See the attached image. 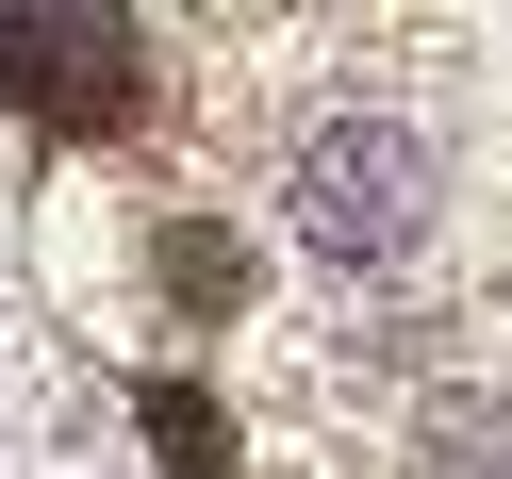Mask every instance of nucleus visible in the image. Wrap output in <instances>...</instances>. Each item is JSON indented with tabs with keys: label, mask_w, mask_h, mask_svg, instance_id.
<instances>
[{
	"label": "nucleus",
	"mask_w": 512,
	"mask_h": 479,
	"mask_svg": "<svg viewBox=\"0 0 512 479\" xmlns=\"http://www.w3.org/2000/svg\"><path fill=\"white\" fill-rule=\"evenodd\" d=\"M298 232L331 248V265H397V248L430 232V149H413L397 116H331V133L298 149Z\"/></svg>",
	"instance_id": "1"
},
{
	"label": "nucleus",
	"mask_w": 512,
	"mask_h": 479,
	"mask_svg": "<svg viewBox=\"0 0 512 479\" xmlns=\"http://www.w3.org/2000/svg\"><path fill=\"white\" fill-rule=\"evenodd\" d=\"M0 100L34 116V133L100 149L116 116L149 100V67H133V17H50V0H17V17H0Z\"/></svg>",
	"instance_id": "2"
},
{
	"label": "nucleus",
	"mask_w": 512,
	"mask_h": 479,
	"mask_svg": "<svg viewBox=\"0 0 512 479\" xmlns=\"http://www.w3.org/2000/svg\"><path fill=\"white\" fill-rule=\"evenodd\" d=\"M166 298H182V314H232V298H248V248L182 215V232H166Z\"/></svg>",
	"instance_id": "3"
},
{
	"label": "nucleus",
	"mask_w": 512,
	"mask_h": 479,
	"mask_svg": "<svg viewBox=\"0 0 512 479\" xmlns=\"http://www.w3.org/2000/svg\"><path fill=\"white\" fill-rule=\"evenodd\" d=\"M149 446H166L182 479H215V397L199 380H149Z\"/></svg>",
	"instance_id": "4"
}]
</instances>
